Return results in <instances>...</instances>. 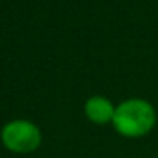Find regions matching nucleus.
<instances>
[{"instance_id":"nucleus-1","label":"nucleus","mask_w":158,"mask_h":158,"mask_svg":"<svg viewBox=\"0 0 158 158\" xmlns=\"http://www.w3.org/2000/svg\"><path fill=\"white\" fill-rule=\"evenodd\" d=\"M114 127L123 136L138 138L146 134L155 124V110L150 102L143 99H131L116 107L112 117Z\"/></svg>"},{"instance_id":"nucleus-2","label":"nucleus","mask_w":158,"mask_h":158,"mask_svg":"<svg viewBox=\"0 0 158 158\" xmlns=\"http://www.w3.org/2000/svg\"><path fill=\"white\" fill-rule=\"evenodd\" d=\"M2 139L5 146L14 151H31L38 148L41 141V133L32 123L19 119L5 124V127L2 129Z\"/></svg>"},{"instance_id":"nucleus-3","label":"nucleus","mask_w":158,"mask_h":158,"mask_svg":"<svg viewBox=\"0 0 158 158\" xmlns=\"http://www.w3.org/2000/svg\"><path fill=\"white\" fill-rule=\"evenodd\" d=\"M116 109L112 107V104L106 99V97H90L85 104V114L90 121L97 124H106L109 121H112Z\"/></svg>"}]
</instances>
